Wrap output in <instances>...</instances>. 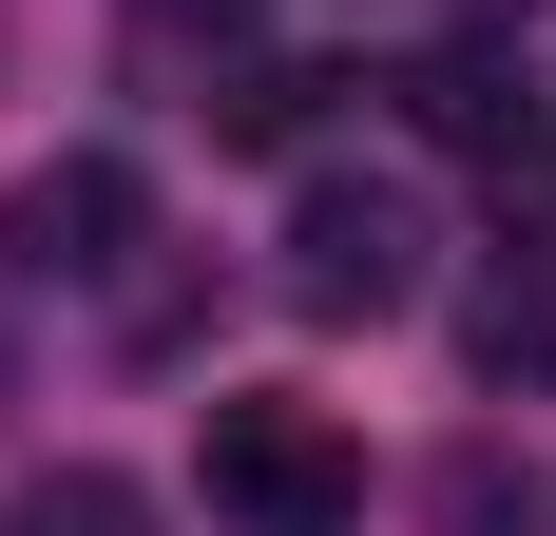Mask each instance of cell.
I'll return each instance as SVG.
<instances>
[{
    "label": "cell",
    "instance_id": "7a4b0ae2",
    "mask_svg": "<svg viewBox=\"0 0 556 536\" xmlns=\"http://www.w3.org/2000/svg\"><path fill=\"white\" fill-rule=\"evenodd\" d=\"M212 518H250V536H345V518H365V441H345L327 403L230 383V403H212Z\"/></svg>",
    "mask_w": 556,
    "mask_h": 536
},
{
    "label": "cell",
    "instance_id": "3957f363",
    "mask_svg": "<svg viewBox=\"0 0 556 536\" xmlns=\"http://www.w3.org/2000/svg\"><path fill=\"white\" fill-rule=\"evenodd\" d=\"M135 230H154V173L135 154H39L0 192V268L20 288H97V268H135Z\"/></svg>",
    "mask_w": 556,
    "mask_h": 536
},
{
    "label": "cell",
    "instance_id": "6da1fadb",
    "mask_svg": "<svg viewBox=\"0 0 556 536\" xmlns=\"http://www.w3.org/2000/svg\"><path fill=\"white\" fill-rule=\"evenodd\" d=\"M288 307L307 326H403L422 307V173H307L288 192Z\"/></svg>",
    "mask_w": 556,
    "mask_h": 536
},
{
    "label": "cell",
    "instance_id": "5b68a950",
    "mask_svg": "<svg viewBox=\"0 0 556 536\" xmlns=\"http://www.w3.org/2000/svg\"><path fill=\"white\" fill-rule=\"evenodd\" d=\"M460 365H480V403H518V383H556V268H500V288L460 307Z\"/></svg>",
    "mask_w": 556,
    "mask_h": 536
},
{
    "label": "cell",
    "instance_id": "9c48e42d",
    "mask_svg": "<svg viewBox=\"0 0 556 536\" xmlns=\"http://www.w3.org/2000/svg\"><path fill=\"white\" fill-rule=\"evenodd\" d=\"M480 20H518V0H480Z\"/></svg>",
    "mask_w": 556,
    "mask_h": 536
},
{
    "label": "cell",
    "instance_id": "8992f818",
    "mask_svg": "<svg viewBox=\"0 0 556 536\" xmlns=\"http://www.w3.org/2000/svg\"><path fill=\"white\" fill-rule=\"evenodd\" d=\"M442 536H556L538 460H500V441H460V460H442Z\"/></svg>",
    "mask_w": 556,
    "mask_h": 536
},
{
    "label": "cell",
    "instance_id": "ba28073f",
    "mask_svg": "<svg viewBox=\"0 0 556 536\" xmlns=\"http://www.w3.org/2000/svg\"><path fill=\"white\" fill-rule=\"evenodd\" d=\"M135 20H154V39H192V20H212V39H230V20H250V0H135Z\"/></svg>",
    "mask_w": 556,
    "mask_h": 536
},
{
    "label": "cell",
    "instance_id": "277c9868",
    "mask_svg": "<svg viewBox=\"0 0 556 536\" xmlns=\"http://www.w3.org/2000/svg\"><path fill=\"white\" fill-rule=\"evenodd\" d=\"M422 135L480 154L518 212H556V77H518V58H442V77H422Z\"/></svg>",
    "mask_w": 556,
    "mask_h": 536
},
{
    "label": "cell",
    "instance_id": "52a82bcc",
    "mask_svg": "<svg viewBox=\"0 0 556 536\" xmlns=\"http://www.w3.org/2000/svg\"><path fill=\"white\" fill-rule=\"evenodd\" d=\"M0 536H154V498L115 480V460H58V480H20V518Z\"/></svg>",
    "mask_w": 556,
    "mask_h": 536
}]
</instances>
